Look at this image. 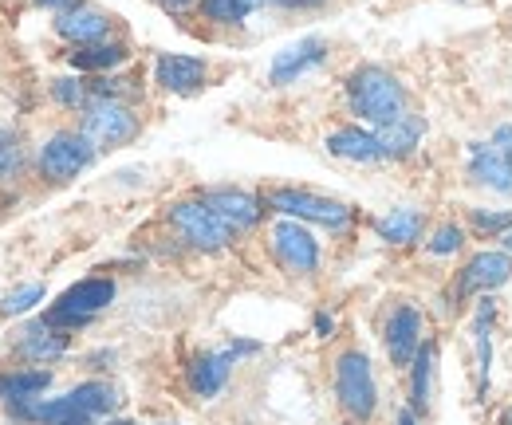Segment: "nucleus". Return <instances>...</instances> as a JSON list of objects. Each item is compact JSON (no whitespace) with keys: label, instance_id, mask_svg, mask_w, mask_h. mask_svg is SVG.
Instances as JSON below:
<instances>
[{"label":"nucleus","instance_id":"1","mask_svg":"<svg viewBox=\"0 0 512 425\" xmlns=\"http://www.w3.org/2000/svg\"><path fill=\"white\" fill-rule=\"evenodd\" d=\"M347 103H351V115L371 122L375 130H383V126L398 122L402 115H410V111H406V91H402V83H398L386 67H375V63L351 71V79H347Z\"/></svg>","mask_w":512,"mask_h":425},{"label":"nucleus","instance_id":"2","mask_svg":"<svg viewBox=\"0 0 512 425\" xmlns=\"http://www.w3.org/2000/svg\"><path fill=\"white\" fill-rule=\"evenodd\" d=\"M119 406V390L107 386V382H83L75 390H67L64 398H52V402H24V406H12L16 418L24 422H44V425H64V422H91L99 414H111Z\"/></svg>","mask_w":512,"mask_h":425},{"label":"nucleus","instance_id":"3","mask_svg":"<svg viewBox=\"0 0 512 425\" xmlns=\"http://www.w3.org/2000/svg\"><path fill=\"white\" fill-rule=\"evenodd\" d=\"M335 398L351 422H371L379 410V382L375 366L363 351H343L335 359Z\"/></svg>","mask_w":512,"mask_h":425},{"label":"nucleus","instance_id":"4","mask_svg":"<svg viewBox=\"0 0 512 425\" xmlns=\"http://www.w3.org/2000/svg\"><path fill=\"white\" fill-rule=\"evenodd\" d=\"M268 205L280 213V217H292V221H304V225H323V229H347L355 209L335 201V197H320V193H308V189H272L268 193Z\"/></svg>","mask_w":512,"mask_h":425},{"label":"nucleus","instance_id":"5","mask_svg":"<svg viewBox=\"0 0 512 425\" xmlns=\"http://www.w3.org/2000/svg\"><path fill=\"white\" fill-rule=\"evenodd\" d=\"M95 150H115L138 138V115L130 111L123 99H95L83 107V130Z\"/></svg>","mask_w":512,"mask_h":425},{"label":"nucleus","instance_id":"6","mask_svg":"<svg viewBox=\"0 0 512 425\" xmlns=\"http://www.w3.org/2000/svg\"><path fill=\"white\" fill-rule=\"evenodd\" d=\"M111 300H115V280H107V276L79 280L75 288H67L64 296L56 300V307L44 315V323H52V327H87Z\"/></svg>","mask_w":512,"mask_h":425},{"label":"nucleus","instance_id":"7","mask_svg":"<svg viewBox=\"0 0 512 425\" xmlns=\"http://www.w3.org/2000/svg\"><path fill=\"white\" fill-rule=\"evenodd\" d=\"M512 280V256L505 248H481L473 252L457 280H453V296L457 300H469V296H493L497 288H505Z\"/></svg>","mask_w":512,"mask_h":425},{"label":"nucleus","instance_id":"8","mask_svg":"<svg viewBox=\"0 0 512 425\" xmlns=\"http://www.w3.org/2000/svg\"><path fill=\"white\" fill-rule=\"evenodd\" d=\"M268 244H272L276 264L292 276H312L320 268V241L308 233L304 221H292V217L276 221L268 233Z\"/></svg>","mask_w":512,"mask_h":425},{"label":"nucleus","instance_id":"9","mask_svg":"<svg viewBox=\"0 0 512 425\" xmlns=\"http://www.w3.org/2000/svg\"><path fill=\"white\" fill-rule=\"evenodd\" d=\"M170 225L178 229L182 241L193 244V248H201V252H221L225 244L237 237L205 201H178V205L170 209Z\"/></svg>","mask_w":512,"mask_h":425},{"label":"nucleus","instance_id":"10","mask_svg":"<svg viewBox=\"0 0 512 425\" xmlns=\"http://www.w3.org/2000/svg\"><path fill=\"white\" fill-rule=\"evenodd\" d=\"M95 162V146L87 134H75V130H60L44 142L40 150V174L52 178V182H71L75 174H83L87 166Z\"/></svg>","mask_w":512,"mask_h":425},{"label":"nucleus","instance_id":"11","mask_svg":"<svg viewBox=\"0 0 512 425\" xmlns=\"http://www.w3.org/2000/svg\"><path fill=\"white\" fill-rule=\"evenodd\" d=\"M383 343H386V355L394 366H410L414 355L422 351V311L414 304H394L390 315L383 323Z\"/></svg>","mask_w":512,"mask_h":425},{"label":"nucleus","instance_id":"12","mask_svg":"<svg viewBox=\"0 0 512 425\" xmlns=\"http://www.w3.org/2000/svg\"><path fill=\"white\" fill-rule=\"evenodd\" d=\"M469 178L497 197H512V154L497 142H469Z\"/></svg>","mask_w":512,"mask_h":425},{"label":"nucleus","instance_id":"13","mask_svg":"<svg viewBox=\"0 0 512 425\" xmlns=\"http://www.w3.org/2000/svg\"><path fill=\"white\" fill-rule=\"evenodd\" d=\"M323 60H327V40H320V36H304V40L288 44L284 52H276V60H272V67H268V79H272L276 87L296 83L304 71L320 67Z\"/></svg>","mask_w":512,"mask_h":425},{"label":"nucleus","instance_id":"14","mask_svg":"<svg viewBox=\"0 0 512 425\" xmlns=\"http://www.w3.org/2000/svg\"><path fill=\"white\" fill-rule=\"evenodd\" d=\"M233 233H245V229H253L256 221H260V213H264V205H260V197L253 193H245V189H209L205 197H201Z\"/></svg>","mask_w":512,"mask_h":425},{"label":"nucleus","instance_id":"15","mask_svg":"<svg viewBox=\"0 0 512 425\" xmlns=\"http://www.w3.org/2000/svg\"><path fill=\"white\" fill-rule=\"evenodd\" d=\"M327 154L343 158V162H383V146H379V134L375 130H363V126H339L327 134Z\"/></svg>","mask_w":512,"mask_h":425},{"label":"nucleus","instance_id":"16","mask_svg":"<svg viewBox=\"0 0 512 425\" xmlns=\"http://www.w3.org/2000/svg\"><path fill=\"white\" fill-rule=\"evenodd\" d=\"M410 370V402L418 414H430L434 406V394H438V343H422V351L414 355V363L406 366Z\"/></svg>","mask_w":512,"mask_h":425},{"label":"nucleus","instance_id":"17","mask_svg":"<svg viewBox=\"0 0 512 425\" xmlns=\"http://www.w3.org/2000/svg\"><path fill=\"white\" fill-rule=\"evenodd\" d=\"M154 79H158L162 91L190 95V91H197L205 83V60H197V56H158Z\"/></svg>","mask_w":512,"mask_h":425},{"label":"nucleus","instance_id":"18","mask_svg":"<svg viewBox=\"0 0 512 425\" xmlns=\"http://www.w3.org/2000/svg\"><path fill=\"white\" fill-rule=\"evenodd\" d=\"M107 28H111V16H103L99 8H87V4L71 8V12H64V16L56 20V32H60L64 40H71V44H79V48L99 44V40L107 36Z\"/></svg>","mask_w":512,"mask_h":425},{"label":"nucleus","instance_id":"19","mask_svg":"<svg viewBox=\"0 0 512 425\" xmlns=\"http://www.w3.org/2000/svg\"><path fill=\"white\" fill-rule=\"evenodd\" d=\"M229 370H233V355L229 351H209V355H197L190 366V390L197 398H213L225 390L229 382Z\"/></svg>","mask_w":512,"mask_h":425},{"label":"nucleus","instance_id":"20","mask_svg":"<svg viewBox=\"0 0 512 425\" xmlns=\"http://www.w3.org/2000/svg\"><path fill=\"white\" fill-rule=\"evenodd\" d=\"M48 386H52V370H8L0 374V402L24 406V402H36Z\"/></svg>","mask_w":512,"mask_h":425},{"label":"nucleus","instance_id":"21","mask_svg":"<svg viewBox=\"0 0 512 425\" xmlns=\"http://www.w3.org/2000/svg\"><path fill=\"white\" fill-rule=\"evenodd\" d=\"M20 355L32 359V363H52V359L67 355V335L52 323H32L20 335Z\"/></svg>","mask_w":512,"mask_h":425},{"label":"nucleus","instance_id":"22","mask_svg":"<svg viewBox=\"0 0 512 425\" xmlns=\"http://www.w3.org/2000/svg\"><path fill=\"white\" fill-rule=\"evenodd\" d=\"M375 134H379L383 158H410L418 150L422 134H426V122L418 119V115H402L398 122H390V126L375 130Z\"/></svg>","mask_w":512,"mask_h":425},{"label":"nucleus","instance_id":"23","mask_svg":"<svg viewBox=\"0 0 512 425\" xmlns=\"http://www.w3.org/2000/svg\"><path fill=\"white\" fill-rule=\"evenodd\" d=\"M375 233H379L386 244H398V248L418 244L422 233H426V213H418V209H390L386 217L375 221Z\"/></svg>","mask_w":512,"mask_h":425},{"label":"nucleus","instance_id":"24","mask_svg":"<svg viewBox=\"0 0 512 425\" xmlns=\"http://www.w3.org/2000/svg\"><path fill=\"white\" fill-rule=\"evenodd\" d=\"M123 60H127L123 44H87V48L71 52V67H79V71H111Z\"/></svg>","mask_w":512,"mask_h":425},{"label":"nucleus","instance_id":"25","mask_svg":"<svg viewBox=\"0 0 512 425\" xmlns=\"http://www.w3.org/2000/svg\"><path fill=\"white\" fill-rule=\"evenodd\" d=\"M264 0H201V16L213 24H241Z\"/></svg>","mask_w":512,"mask_h":425},{"label":"nucleus","instance_id":"26","mask_svg":"<svg viewBox=\"0 0 512 425\" xmlns=\"http://www.w3.org/2000/svg\"><path fill=\"white\" fill-rule=\"evenodd\" d=\"M469 229H473L477 237L501 241L512 229V209H469Z\"/></svg>","mask_w":512,"mask_h":425},{"label":"nucleus","instance_id":"27","mask_svg":"<svg viewBox=\"0 0 512 425\" xmlns=\"http://www.w3.org/2000/svg\"><path fill=\"white\" fill-rule=\"evenodd\" d=\"M20 166H24V146H20V138H16L8 126H0V182H12V178L20 174Z\"/></svg>","mask_w":512,"mask_h":425},{"label":"nucleus","instance_id":"28","mask_svg":"<svg viewBox=\"0 0 512 425\" xmlns=\"http://www.w3.org/2000/svg\"><path fill=\"white\" fill-rule=\"evenodd\" d=\"M426 248H430V256H457V252L465 248V229L446 221V225H438V229L430 233Z\"/></svg>","mask_w":512,"mask_h":425},{"label":"nucleus","instance_id":"29","mask_svg":"<svg viewBox=\"0 0 512 425\" xmlns=\"http://www.w3.org/2000/svg\"><path fill=\"white\" fill-rule=\"evenodd\" d=\"M36 304H44V284H24V288H16V292H8L0 300V311L4 315H24V311H32Z\"/></svg>","mask_w":512,"mask_h":425},{"label":"nucleus","instance_id":"30","mask_svg":"<svg viewBox=\"0 0 512 425\" xmlns=\"http://www.w3.org/2000/svg\"><path fill=\"white\" fill-rule=\"evenodd\" d=\"M52 95H56L60 107H71V111L91 103V91H87L83 79H56V83H52Z\"/></svg>","mask_w":512,"mask_h":425},{"label":"nucleus","instance_id":"31","mask_svg":"<svg viewBox=\"0 0 512 425\" xmlns=\"http://www.w3.org/2000/svg\"><path fill=\"white\" fill-rule=\"evenodd\" d=\"M225 351H229L233 359H241V355H256V351H260V343H249V339H237V343H229Z\"/></svg>","mask_w":512,"mask_h":425},{"label":"nucleus","instance_id":"32","mask_svg":"<svg viewBox=\"0 0 512 425\" xmlns=\"http://www.w3.org/2000/svg\"><path fill=\"white\" fill-rule=\"evenodd\" d=\"M489 142H497V146H501V150H505V154H512V126H497V130H493V138H489Z\"/></svg>","mask_w":512,"mask_h":425},{"label":"nucleus","instance_id":"33","mask_svg":"<svg viewBox=\"0 0 512 425\" xmlns=\"http://www.w3.org/2000/svg\"><path fill=\"white\" fill-rule=\"evenodd\" d=\"M394 425H422V414H418L414 406H402V410L394 414Z\"/></svg>","mask_w":512,"mask_h":425},{"label":"nucleus","instance_id":"34","mask_svg":"<svg viewBox=\"0 0 512 425\" xmlns=\"http://www.w3.org/2000/svg\"><path fill=\"white\" fill-rule=\"evenodd\" d=\"M36 4H40V8H52V12H60V16L71 12V8H79V0H36Z\"/></svg>","mask_w":512,"mask_h":425},{"label":"nucleus","instance_id":"35","mask_svg":"<svg viewBox=\"0 0 512 425\" xmlns=\"http://www.w3.org/2000/svg\"><path fill=\"white\" fill-rule=\"evenodd\" d=\"M331 331H335V319H331V315H316V335H320V339H331Z\"/></svg>","mask_w":512,"mask_h":425},{"label":"nucleus","instance_id":"36","mask_svg":"<svg viewBox=\"0 0 512 425\" xmlns=\"http://www.w3.org/2000/svg\"><path fill=\"white\" fill-rule=\"evenodd\" d=\"M162 4H166V8H170V12H182V8H190L193 0H162Z\"/></svg>","mask_w":512,"mask_h":425},{"label":"nucleus","instance_id":"37","mask_svg":"<svg viewBox=\"0 0 512 425\" xmlns=\"http://www.w3.org/2000/svg\"><path fill=\"white\" fill-rule=\"evenodd\" d=\"M501 248H505V252H509V256H512V229H509V233H505V237H501Z\"/></svg>","mask_w":512,"mask_h":425},{"label":"nucleus","instance_id":"38","mask_svg":"<svg viewBox=\"0 0 512 425\" xmlns=\"http://www.w3.org/2000/svg\"><path fill=\"white\" fill-rule=\"evenodd\" d=\"M64 425H91V422H64Z\"/></svg>","mask_w":512,"mask_h":425},{"label":"nucleus","instance_id":"39","mask_svg":"<svg viewBox=\"0 0 512 425\" xmlns=\"http://www.w3.org/2000/svg\"><path fill=\"white\" fill-rule=\"evenodd\" d=\"M115 425H134V422H115Z\"/></svg>","mask_w":512,"mask_h":425},{"label":"nucleus","instance_id":"40","mask_svg":"<svg viewBox=\"0 0 512 425\" xmlns=\"http://www.w3.org/2000/svg\"><path fill=\"white\" fill-rule=\"evenodd\" d=\"M509 425H512V414H509Z\"/></svg>","mask_w":512,"mask_h":425}]
</instances>
